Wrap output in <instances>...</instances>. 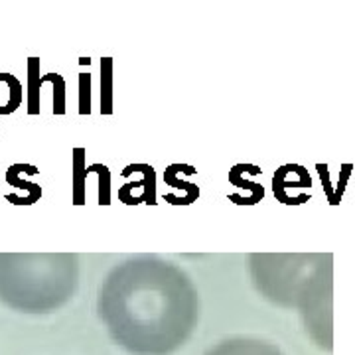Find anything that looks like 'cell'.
Wrapping results in <instances>:
<instances>
[{
	"label": "cell",
	"instance_id": "6da1fadb",
	"mask_svg": "<svg viewBox=\"0 0 355 355\" xmlns=\"http://www.w3.org/2000/svg\"><path fill=\"white\" fill-rule=\"evenodd\" d=\"M207 355H279V352L261 342L237 340V342L221 343Z\"/></svg>",
	"mask_w": 355,
	"mask_h": 355
}]
</instances>
